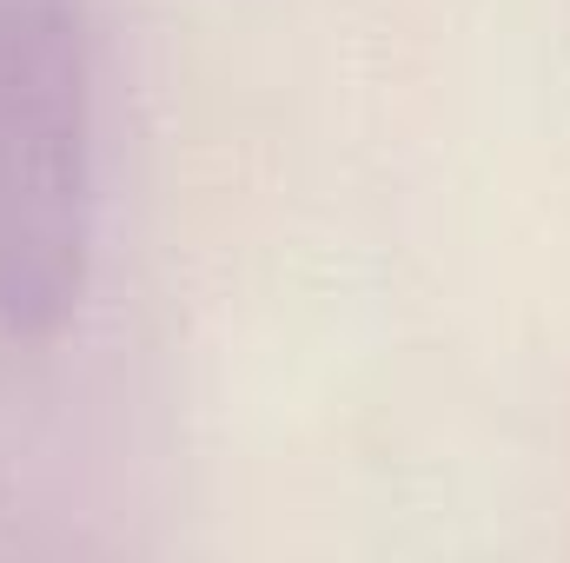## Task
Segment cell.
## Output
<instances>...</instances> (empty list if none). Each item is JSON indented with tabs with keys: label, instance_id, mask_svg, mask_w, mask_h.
<instances>
[{
	"label": "cell",
	"instance_id": "6da1fadb",
	"mask_svg": "<svg viewBox=\"0 0 570 563\" xmlns=\"http://www.w3.org/2000/svg\"><path fill=\"white\" fill-rule=\"evenodd\" d=\"M94 259V60L80 0H0V325L47 338Z\"/></svg>",
	"mask_w": 570,
	"mask_h": 563
}]
</instances>
